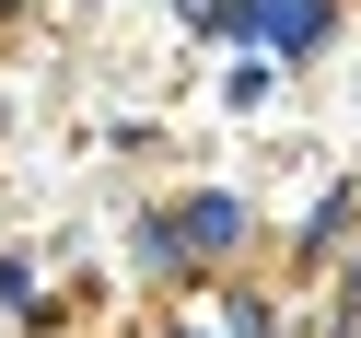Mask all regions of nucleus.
<instances>
[{
    "label": "nucleus",
    "instance_id": "1",
    "mask_svg": "<svg viewBox=\"0 0 361 338\" xmlns=\"http://www.w3.org/2000/svg\"><path fill=\"white\" fill-rule=\"evenodd\" d=\"M221 24L268 35V47H314V35H326V0H245V12H221Z\"/></svg>",
    "mask_w": 361,
    "mask_h": 338
},
{
    "label": "nucleus",
    "instance_id": "2",
    "mask_svg": "<svg viewBox=\"0 0 361 338\" xmlns=\"http://www.w3.org/2000/svg\"><path fill=\"white\" fill-rule=\"evenodd\" d=\"M187 12H210V24H221V12H233V0H187Z\"/></svg>",
    "mask_w": 361,
    "mask_h": 338
}]
</instances>
